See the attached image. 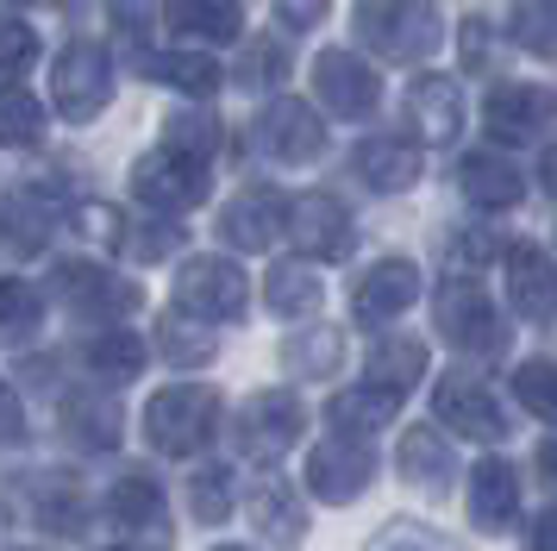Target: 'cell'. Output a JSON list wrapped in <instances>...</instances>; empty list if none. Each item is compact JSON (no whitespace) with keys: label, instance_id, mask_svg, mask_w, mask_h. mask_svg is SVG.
I'll use <instances>...</instances> for the list:
<instances>
[{"label":"cell","instance_id":"cell-1","mask_svg":"<svg viewBox=\"0 0 557 551\" xmlns=\"http://www.w3.org/2000/svg\"><path fill=\"white\" fill-rule=\"evenodd\" d=\"M357 38L388 57V63H420L438 50L445 25L432 13V0H357Z\"/></svg>","mask_w":557,"mask_h":551},{"label":"cell","instance_id":"cell-2","mask_svg":"<svg viewBox=\"0 0 557 551\" xmlns=\"http://www.w3.org/2000/svg\"><path fill=\"white\" fill-rule=\"evenodd\" d=\"M213 420H220V395L213 389H195V382H176V389H157L151 395V407H145V439L163 457H195L207 445Z\"/></svg>","mask_w":557,"mask_h":551},{"label":"cell","instance_id":"cell-3","mask_svg":"<svg viewBox=\"0 0 557 551\" xmlns=\"http://www.w3.org/2000/svg\"><path fill=\"white\" fill-rule=\"evenodd\" d=\"M251 307V282H245V270L232 264V257H188L176 276V314H188V320H238Z\"/></svg>","mask_w":557,"mask_h":551},{"label":"cell","instance_id":"cell-4","mask_svg":"<svg viewBox=\"0 0 557 551\" xmlns=\"http://www.w3.org/2000/svg\"><path fill=\"white\" fill-rule=\"evenodd\" d=\"M51 88H57V113L63 120H95L113 95V63H107V45L95 38H76V45L57 50V70H51Z\"/></svg>","mask_w":557,"mask_h":551},{"label":"cell","instance_id":"cell-5","mask_svg":"<svg viewBox=\"0 0 557 551\" xmlns=\"http://www.w3.org/2000/svg\"><path fill=\"white\" fill-rule=\"evenodd\" d=\"M432 320H438V332H445L457 351H476V357L502 351V314H495V301L482 295L470 276H451V282L438 289Z\"/></svg>","mask_w":557,"mask_h":551},{"label":"cell","instance_id":"cell-6","mask_svg":"<svg viewBox=\"0 0 557 551\" xmlns=\"http://www.w3.org/2000/svg\"><path fill=\"white\" fill-rule=\"evenodd\" d=\"M132 195L145 200V207H157V213H182V207H195L207 195V163L157 145L132 163Z\"/></svg>","mask_w":557,"mask_h":551},{"label":"cell","instance_id":"cell-7","mask_svg":"<svg viewBox=\"0 0 557 551\" xmlns=\"http://www.w3.org/2000/svg\"><path fill=\"white\" fill-rule=\"evenodd\" d=\"M313 95H320V107H332L338 120H363V113H376L382 82L357 50H320V57H313Z\"/></svg>","mask_w":557,"mask_h":551},{"label":"cell","instance_id":"cell-8","mask_svg":"<svg viewBox=\"0 0 557 551\" xmlns=\"http://www.w3.org/2000/svg\"><path fill=\"white\" fill-rule=\"evenodd\" d=\"M257 145L270 150L276 163H313L320 150H326V125L320 113L295 95H276L263 113H257Z\"/></svg>","mask_w":557,"mask_h":551},{"label":"cell","instance_id":"cell-9","mask_svg":"<svg viewBox=\"0 0 557 551\" xmlns=\"http://www.w3.org/2000/svg\"><path fill=\"white\" fill-rule=\"evenodd\" d=\"M301 426H307V414L288 389H257L245 401V414H238V439H245V451H251L257 464H270V457H282L301 439Z\"/></svg>","mask_w":557,"mask_h":551},{"label":"cell","instance_id":"cell-10","mask_svg":"<svg viewBox=\"0 0 557 551\" xmlns=\"http://www.w3.org/2000/svg\"><path fill=\"white\" fill-rule=\"evenodd\" d=\"M432 407H438L445 426H457V439H476V445H502L507 439V407L482 389L476 376H445Z\"/></svg>","mask_w":557,"mask_h":551},{"label":"cell","instance_id":"cell-11","mask_svg":"<svg viewBox=\"0 0 557 551\" xmlns=\"http://www.w3.org/2000/svg\"><path fill=\"white\" fill-rule=\"evenodd\" d=\"M488 138H502V145H532V138H545V125L557 120V95L552 88H539V82H507L488 95Z\"/></svg>","mask_w":557,"mask_h":551},{"label":"cell","instance_id":"cell-12","mask_svg":"<svg viewBox=\"0 0 557 551\" xmlns=\"http://www.w3.org/2000/svg\"><path fill=\"white\" fill-rule=\"evenodd\" d=\"M376 476V457L363 451V439H326V445L307 451V489L320 501H357Z\"/></svg>","mask_w":557,"mask_h":551},{"label":"cell","instance_id":"cell-13","mask_svg":"<svg viewBox=\"0 0 557 551\" xmlns=\"http://www.w3.org/2000/svg\"><path fill=\"white\" fill-rule=\"evenodd\" d=\"M502 270H507V307L520 320H552L557 314V264L532 238H513L502 250Z\"/></svg>","mask_w":557,"mask_h":551},{"label":"cell","instance_id":"cell-14","mask_svg":"<svg viewBox=\"0 0 557 551\" xmlns=\"http://www.w3.org/2000/svg\"><path fill=\"white\" fill-rule=\"evenodd\" d=\"M51 289L63 295V307H76V314H126L138 307V289L120 282V276H107V264H82V257H63L51 270Z\"/></svg>","mask_w":557,"mask_h":551},{"label":"cell","instance_id":"cell-15","mask_svg":"<svg viewBox=\"0 0 557 551\" xmlns=\"http://www.w3.org/2000/svg\"><path fill=\"white\" fill-rule=\"evenodd\" d=\"M413 295H420V270H413L407 257H382V264H370L363 282L351 289V314L363 326H388L395 314L413 307Z\"/></svg>","mask_w":557,"mask_h":551},{"label":"cell","instance_id":"cell-16","mask_svg":"<svg viewBox=\"0 0 557 551\" xmlns=\"http://www.w3.org/2000/svg\"><path fill=\"white\" fill-rule=\"evenodd\" d=\"M107 521L126 526L132 539L145 551H170V521H163V495H157L151 476H120L113 489H107Z\"/></svg>","mask_w":557,"mask_h":551},{"label":"cell","instance_id":"cell-17","mask_svg":"<svg viewBox=\"0 0 557 551\" xmlns=\"http://www.w3.org/2000/svg\"><path fill=\"white\" fill-rule=\"evenodd\" d=\"M288 238L301 245V257L332 264V257L351 250V213L332 195H301V200H288Z\"/></svg>","mask_w":557,"mask_h":551},{"label":"cell","instance_id":"cell-18","mask_svg":"<svg viewBox=\"0 0 557 551\" xmlns=\"http://www.w3.org/2000/svg\"><path fill=\"white\" fill-rule=\"evenodd\" d=\"M407 125L420 132V145H451L463 132V95L451 75H420L407 88Z\"/></svg>","mask_w":557,"mask_h":551},{"label":"cell","instance_id":"cell-19","mask_svg":"<svg viewBox=\"0 0 557 551\" xmlns=\"http://www.w3.org/2000/svg\"><path fill=\"white\" fill-rule=\"evenodd\" d=\"M220 232H226V245H238V250H270L276 238H288V200L270 195V188L238 195L226 213H220Z\"/></svg>","mask_w":557,"mask_h":551},{"label":"cell","instance_id":"cell-20","mask_svg":"<svg viewBox=\"0 0 557 551\" xmlns=\"http://www.w3.org/2000/svg\"><path fill=\"white\" fill-rule=\"evenodd\" d=\"M513 507H520V482L502 457H482L470 470V521L476 532H507L513 526Z\"/></svg>","mask_w":557,"mask_h":551},{"label":"cell","instance_id":"cell-21","mask_svg":"<svg viewBox=\"0 0 557 551\" xmlns=\"http://www.w3.org/2000/svg\"><path fill=\"white\" fill-rule=\"evenodd\" d=\"M401 476L420 489V495H445L451 489V476H457V457H451V445L432 432V426H407V439H401Z\"/></svg>","mask_w":557,"mask_h":551},{"label":"cell","instance_id":"cell-22","mask_svg":"<svg viewBox=\"0 0 557 551\" xmlns=\"http://www.w3.org/2000/svg\"><path fill=\"white\" fill-rule=\"evenodd\" d=\"M351 170L370 182V188H382V195H401V188H413L420 182V150L407 145V138H363L351 157Z\"/></svg>","mask_w":557,"mask_h":551},{"label":"cell","instance_id":"cell-23","mask_svg":"<svg viewBox=\"0 0 557 551\" xmlns=\"http://www.w3.org/2000/svg\"><path fill=\"white\" fill-rule=\"evenodd\" d=\"M457 188L476 200V207H513V200L527 195L520 170L507 163L502 150H470V157L457 163Z\"/></svg>","mask_w":557,"mask_h":551},{"label":"cell","instance_id":"cell-24","mask_svg":"<svg viewBox=\"0 0 557 551\" xmlns=\"http://www.w3.org/2000/svg\"><path fill=\"white\" fill-rule=\"evenodd\" d=\"M251 526H257V539H270V546H301V532H307V507H295V489L288 482H276V476H263L257 482V495H251Z\"/></svg>","mask_w":557,"mask_h":551},{"label":"cell","instance_id":"cell-25","mask_svg":"<svg viewBox=\"0 0 557 551\" xmlns=\"http://www.w3.org/2000/svg\"><path fill=\"white\" fill-rule=\"evenodd\" d=\"M363 376H370V389H382V395L401 401L407 389L426 376V345H420V339H382V345L370 351Z\"/></svg>","mask_w":557,"mask_h":551},{"label":"cell","instance_id":"cell-26","mask_svg":"<svg viewBox=\"0 0 557 551\" xmlns=\"http://www.w3.org/2000/svg\"><path fill=\"white\" fill-rule=\"evenodd\" d=\"M170 25L176 38H201V45H232L238 38V0H170Z\"/></svg>","mask_w":557,"mask_h":551},{"label":"cell","instance_id":"cell-27","mask_svg":"<svg viewBox=\"0 0 557 551\" xmlns=\"http://www.w3.org/2000/svg\"><path fill=\"white\" fill-rule=\"evenodd\" d=\"M326 420H332V432L363 439V432H376V426L395 420V395H382V389H345V395H332Z\"/></svg>","mask_w":557,"mask_h":551},{"label":"cell","instance_id":"cell-28","mask_svg":"<svg viewBox=\"0 0 557 551\" xmlns=\"http://www.w3.org/2000/svg\"><path fill=\"white\" fill-rule=\"evenodd\" d=\"M263 307L282 314V320L313 314V307H320V276L307 270V264H276V270L263 276Z\"/></svg>","mask_w":557,"mask_h":551},{"label":"cell","instance_id":"cell-29","mask_svg":"<svg viewBox=\"0 0 557 551\" xmlns=\"http://www.w3.org/2000/svg\"><path fill=\"white\" fill-rule=\"evenodd\" d=\"M145 75H157V82H170V88H182V95H195V100H207L220 88V63L213 57H188V50L145 57Z\"/></svg>","mask_w":557,"mask_h":551},{"label":"cell","instance_id":"cell-30","mask_svg":"<svg viewBox=\"0 0 557 551\" xmlns=\"http://www.w3.org/2000/svg\"><path fill=\"white\" fill-rule=\"evenodd\" d=\"M88 370L101 376V382H132V376L145 370V339H132V332H95L88 339Z\"/></svg>","mask_w":557,"mask_h":551},{"label":"cell","instance_id":"cell-31","mask_svg":"<svg viewBox=\"0 0 557 551\" xmlns=\"http://www.w3.org/2000/svg\"><path fill=\"white\" fill-rule=\"evenodd\" d=\"M38 521L51 532H63V539L88 526V495L76 489V476H45L38 482Z\"/></svg>","mask_w":557,"mask_h":551},{"label":"cell","instance_id":"cell-32","mask_svg":"<svg viewBox=\"0 0 557 551\" xmlns=\"http://www.w3.org/2000/svg\"><path fill=\"white\" fill-rule=\"evenodd\" d=\"M507 32H513V45L532 50V57H557V0H513Z\"/></svg>","mask_w":557,"mask_h":551},{"label":"cell","instance_id":"cell-33","mask_svg":"<svg viewBox=\"0 0 557 551\" xmlns=\"http://www.w3.org/2000/svg\"><path fill=\"white\" fill-rule=\"evenodd\" d=\"M282 357H288V370H295V376H332V370H338V357H345V332L313 326V332H301V339H288Z\"/></svg>","mask_w":557,"mask_h":551},{"label":"cell","instance_id":"cell-34","mask_svg":"<svg viewBox=\"0 0 557 551\" xmlns=\"http://www.w3.org/2000/svg\"><path fill=\"white\" fill-rule=\"evenodd\" d=\"M157 351L170 357V364H207L213 357V332H207V320H188V314H170V320L157 326Z\"/></svg>","mask_w":557,"mask_h":551},{"label":"cell","instance_id":"cell-35","mask_svg":"<svg viewBox=\"0 0 557 551\" xmlns=\"http://www.w3.org/2000/svg\"><path fill=\"white\" fill-rule=\"evenodd\" d=\"M45 138V107L26 95V88H0V145L26 150Z\"/></svg>","mask_w":557,"mask_h":551},{"label":"cell","instance_id":"cell-36","mask_svg":"<svg viewBox=\"0 0 557 551\" xmlns=\"http://www.w3.org/2000/svg\"><path fill=\"white\" fill-rule=\"evenodd\" d=\"M163 145L182 150V157H195V163H207V157H213V145H220V125H213V113L182 107V113H170V120H163Z\"/></svg>","mask_w":557,"mask_h":551},{"label":"cell","instance_id":"cell-37","mask_svg":"<svg viewBox=\"0 0 557 551\" xmlns=\"http://www.w3.org/2000/svg\"><path fill=\"white\" fill-rule=\"evenodd\" d=\"M63 420H70V432H76L82 445H120V407L113 401H88V395H76L70 407H63Z\"/></svg>","mask_w":557,"mask_h":551},{"label":"cell","instance_id":"cell-38","mask_svg":"<svg viewBox=\"0 0 557 551\" xmlns=\"http://www.w3.org/2000/svg\"><path fill=\"white\" fill-rule=\"evenodd\" d=\"M513 395H520V407H527V414H539V420L557 426V364H552V357H532V364H520V370H513Z\"/></svg>","mask_w":557,"mask_h":551},{"label":"cell","instance_id":"cell-39","mask_svg":"<svg viewBox=\"0 0 557 551\" xmlns=\"http://www.w3.org/2000/svg\"><path fill=\"white\" fill-rule=\"evenodd\" d=\"M38 320H45L38 289H32V282H20V276H7V282H0V332L26 339V332H38Z\"/></svg>","mask_w":557,"mask_h":551},{"label":"cell","instance_id":"cell-40","mask_svg":"<svg viewBox=\"0 0 557 551\" xmlns=\"http://www.w3.org/2000/svg\"><path fill=\"white\" fill-rule=\"evenodd\" d=\"M188 507H195V521L220 526L232 514V476L226 470H195L188 476Z\"/></svg>","mask_w":557,"mask_h":551},{"label":"cell","instance_id":"cell-41","mask_svg":"<svg viewBox=\"0 0 557 551\" xmlns=\"http://www.w3.org/2000/svg\"><path fill=\"white\" fill-rule=\"evenodd\" d=\"M0 225L13 232V245H20V250H38V245H45V232H51V213H45L32 195H7Z\"/></svg>","mask_w":557,"mask_h":551},{"label":"cell","instance_id":"cell-42","mask_svg":"<svg viewBox=\"0 0 557 551\" xmlns=\"http://www.w3.org/2000/svg\"><path fill=\"white\" fill-rule=\"evenodd\" d=\"M370 551H457L445 532H432V526L420 521H395V526H382L376 539H370Z\"/></svg>","mask_w":557,"mask_h":551},{"label":"cell","instance_id":"cell-43","mask_svg":"<svg viewBox=\"0 0 557 551\" xmlns=\"http://www.w3.org/2000/svg\"><path fill=\"white\" fill-rule=\"evenodd\" d=\"M32 57H38V38H32V25H26V20H13V13H0V75L32 70Z\"/></svg>","mask_w":557,"mask_h":551},{"label":"cell","instance_id":"cell-44","mask_svg":"<svg viewBox=\"0 0 557 551\" xmlns=\"http://www.w3.org/2000/svg\"><path fill=\"white\" fill-rule=\"evenodd\" d=\"M76 232H88L95 245H126V220H120V207H101V200H82L76 207Z\"/></svg>","mask_w":557,"mask_h":551},{"label":"cell","instance_id":"cell-45","mask_svg":"<svg viewBox=\"0 0 557 551\" xmlns=\"http://www.w3.org/2000/svg\"><path fill=\"white\" fill-rule=\"evenodd\" d=\"M182 245V232L170 220L163 225H145V232H126V250L132 257H145V264H151V257H170V250Z\"/></svg>","mask_w":557,"mask_h":551},{"label":"cell","instance_id":"cell-46","mask_svg":"<svg viewBox=\"0 0 557 551\" xmlns=\"http://www.w3.org/2000/svg\"><path fill=\"white\" fill-rule=\"evenodd\" d=\"M282 50L276 45H263V50H245V63H238V82H263V88H276L282 82Z\"/></svg>","mask_w":557,"mask_h":551},{"label":"cell","instance_id":"cell-47","mask_svg":"<svg viewBox=\"0 0 557 551\" xmlns=\"http://www.w3.org/2000/svg\"><path fill=\"white\" fill-rule=\"evenodd\" d=\"M488 257H502V245H495L488 232H457L451 238V264H463V270H476V264H488Z\"/></svg>","mask_w":557,"mask_h":551},{"label":"cell","instance_id":"cell-48","mask_svg":"<svg viewBox=\"0 0 557 551\" xmlns=\"http://www.w3.org/2000/svg\"><path fill=\"white\" fill-rule=\"evenodd\" d=\"M157 7H163V0H107L113 25H126V32H145V25L157 20Z\"/></svg>","mask_w":557,"mask_h":551},{"label":"cell","instance_id":"cell-49","mask_svg":"<svg viewBox=\"0 0 557 551\" xmlns=\"http://www.w3.org/2000/svg\"><path fill=\"white\" fill-rule=\"evenodd\" d=\"M26 439V414H20V395L0 382V445H20Z\"/></svg>","mask_w":557,"mask_h":551},{"label":"cell","instance_id":"cell-50","mask_svg":"<svg viewBox=\"0 0 557 551\" xmlns=\"http://www.w3.org/2000/svg\"><path fill=\"white\" fill-rule=\"evenodd\" d=\"M326 7H332V0H276L282 25H295V32H301V25H320V20H326Z\"/></svg>","mask_w":557,"mask_h":551},{"label":"cell","instance_id":"cell-51","mask_svg":"<svg viewBox=\"0 0 557 551\" xmlns=\"http://www.w3.org/2000/svg\"><path fill=\"white\" fill-rule=\"evenodd\" d=\"M463 63H470V70H482V63H488V25H482V20L463 25Z\"/></svg>","mask_w":557,"mask_h":551},{"label":"cell","instance_id":"cell-52","mask_svg":"<svg viewBox=\"0 0 557 551\" xmlns=\"http://www.w3.org/2000/svg\"><path fill=\"white\" fill-rule=\"evenodd\" d=\"M532 551H557V507H545L532 521Z\"/></svg>","mask_w":557,"mask_h":551},{"label":"cell","instance_id":"cell-53","mask_svg":"<svg viewBox=\"0 0 557 551\" xmlns=\"http://www.w3.org/2000/svg\"><path fill=\"white\" fill-rule=\"evenodd\" d=\"M539 470L557 482V439H545V445H539Z\"/></svg>","mask_w":557,"mask_h":551},{"label":"cell","instance_id":"cell-54","mask_svg":"<svg viewBox=\"0 0 557 551\" xmlns=\"http://www.w3.org/2000/svg\"><path fill=\"white\" fill-rule=\"evenodd\" d=\"M545 188H552V195H557V145L545 150Z\"/></svg>","mask_w":557,"mask_h":551},{"label":"cell","instance_id":"cell-55","mask_svg":"<svg viewBox=\"0 0 557 551\" xmlns=\"http://www.w3.org/2000/svg\"><path fill=\"white\" fill-rule=\"evenodd\" d=\"M220 551H245V546H220Z\"/></svg>","mask_w":557,"mask_h":551},{"label":"cell","instance_id":"cell-56","mask_svg":"<svg viewBox=\"0 0 557 551\" xmlns=\"http://www.w3.org/2000/svg\"><path fill=\"white\" fill-rule=\"evenodd\" d=\"M20 551H26V546H20Z\"/></svg>","mask_w":557,"mask_h":551}]
</instances>
